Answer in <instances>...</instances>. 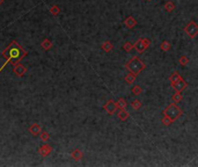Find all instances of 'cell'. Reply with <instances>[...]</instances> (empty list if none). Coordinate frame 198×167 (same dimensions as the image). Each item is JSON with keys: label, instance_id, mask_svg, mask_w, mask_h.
Instances as JSON below:
<instances>
[{"label": "cell", "instance_id": "10", "mask_svg": "<svg viewBox=\"0 0 198 167\" xmlns=\"http://www.w3.org/2000/svg\"><path fill=\"white\" fill-rule=\"evenodd\" d=\"M29 132L33 136H38L41 132H42V129H41V125H39L38 123H33L29 127Z\"/></svg>", "mask_w": 198, "mask_h": 167}, {"label": "cell", "instance_id": "26", "mask_svg": "<svg viewBox=\"0 0 198 167\" xmlns=\"http://www.w3.org/2000/svg\"><path fill=\"white\" fill-rule=\"evenodd\" d=\"M39 138H41V140H43V142H46V140H49V138H50V135H49L46 131H42V132L39 134Z\"/></svg>", "mask_w": 198, "mask_h": 167}, {"label": "cell", "instance_id": "30", "mask_svg": "<svg viewBox=\"0 0 198 167\" xmlns=\"http://www.w3.org/2000/svg\"><path fill=\"white\" fill-rule=\"evenodd\" d=\"M148 1H151V0H148Z\"/></svg>", "mask_w": 198, "mask_h": 167}, {"label": "cell", "instance_id": "19", "mask_svg": "<svg viewBox=\"0 0 198 167\" xmlns=\"http://www.w3.org/2000/svg\"><path fill=\"white\" fill-rule=\"evenodd\" d=\"M174 10H175V4L173 1H167V2L164 4V10H166V12L170 13V12H173Z\"/></svg>", "mask_w": 198, "mask_h": 167}, {"label": "cell", "instance_id": "17", "mask_svg": "<svg viewBox=\"0 0 198 167\" xmlns=\"http://www.w3.org/2000/svg\"><path fill=\"white\" fill-rule=\"evenodd\" d=\"M172 100H173V102H175V103H180L181 101L183 100V96L181 94V92H175V94L172 96Z\"/></svg>", "mask_w": 198, "mask_h": 167}, {"label": "cell", "instance_id": "15", "mask_svg": "<svg viewBox=\"0 0 198 167\" xmlns=\"http://www.w3.org/2000/svg\"><path fill=\"white\" fill-rule=\"evenodd\" d=\"M101 48H102V50H103L104 52H110L111 50L114 49V45L111 44V42H109V41H106L104 43H102Z\"/></svg>", "mask_w": 198, "mask_h": 167}, {"label": "cell", "instance_id": "18", "mask_svg": "<svg viewBox=\"0 0 198 167\" xmlns=\"http://www.w3.org/2000/svg\"><path fill=\"white\" fill-rule=\"evenodd\" d=\"M41 45H42V48H43L44 50H50V49L52 48V42H51L49 38H45L43 42L41 43Z\"/></svg>", "mask_w": 198, "mask_h": 167}, {"label": "cell", "instance_id": "4", "mask_svg": "<svg viewBox=\"0 0 198 167\" xmlns=\"http://www.w3.org/2000/svg\"><path fill=\"white\" fill-rule=\"evenodd\" d=\"M151 41L148 38H139L135 44H133V49L138 53H143L146 49L150 47Z\"/></svg>", "mask_w": 198, "mask_h": 167}, {"label": "cell", "instance_id": "16", "mask_svg": "<svg viewBox=\"0 0 198 167\" xmlns=\"http://www.w3.org/2000/svg\"><path fill=\"white\" fill-rule=\"evenodd\" d=\"M135 78H137V76L135 74H133V73H129V74H126L125 78H124V80H125V82H127V84H130V85H132L133 82L135 81Z\"/></svg>", "mask_w": 198, "mask_h": 167}, {"label": "cell", "instance_id": "7", "mask_svg": "<svg viewBox=\"0 0 198 167\" xmlns=\"http://www.w3.org/2000/svg\"><path fill=\"white\" fill-rule=\"evenodd\" d=\"M13 72H14V74H16L18 77H23L24 74H26V72H27V67L24 66V65H22V64H20V63H18V64H15V65H13Z\"/></svg>", "mask_w": 198, "mask_h": 167}, {"label": "cell", "instance_id": "13", "mask_svg": "<svg viewBox=\"0 0 198 167\" xmlns=\"http://www.w3.org/2000/svg\"><path fill=\"white\" fill-rule=\"evenodd\" d=\"M182 79V77H181V74H180L179 72H173L170 76H169V82H170V85L173 86L174 84H176L179 80H181Z\"/></svg>", "mask_w": 198, "mask_h": 167}, {"label": "cell", "instance_id": "11", "mask_svg": "<svg viewBox=\"0 0 198 167\" xmlns=\"http://www.w3.org/2000/svg\"><path fill=\"white\" fill-rule=\"evenodd\" d=\"M117 117H118V119L122 121V122H125L126 119L130 117V114L126 111L125 108H123V109L118 110V113H117Z\"/></svg>", "mask_w": 198, "mask_h": 167}, {"label": "cell", "instance_id": "12", "mask_svg": "<svg viewBox=\"0 0 198 167\" xmlns=\"http://www.w3.org/2000/svg\"><path fill=\"white\" fill-rule=\"evenodd\" d=\"M124 24H125L129 29H132L133 27L137 26V20H135L133 16H127V18L124 20Z\"/></svg>", "mask_w": 198, "mask_h": 167}, {"label": "cell", "instance_id": "8", "mask_svg": "<svg viewBox=\"0 0 198 167\" xmlns=\"http://www.w3.org/2000/svg\"><path fill=\"white\" fill-rule=\"evenodd\" d=\"M172 87L175 90V92H182L188 87V84H187V81L184 80V79H181V80H179L176 84H174Z\"/></svg>", "mask_w": 198, "mask_h": 167}, {"label": "cell", "instance_id": "2", "mask_svg": "<svg viewBox=\"0 0 198 167\" xmlns=\"http://www.w3.org/2000/svg\"><path fill=\"white\" fill-rule=\"evenodd\" d=\"M125 69L129 72L133 73L135 76H138L141 73V71H144L146 69V65L141 62V59L139 57H132L131 59L127 61V63L125 64Z\"/></svg>", "mask_w": 198, "mask_h": 167}, {"label": "cell", "instance_id": "20", "mask_svg": "<svg viewBox=\"0 0 198 167\" xmlns=\"http://www.w3.org/2000/svg\"><path fill=\"white\" fill-rule=\"evenodd\" d=\"M175 121L173 119H170V117H168V116H166V115H164V117H162V119H161V123L164 124V125H170V124H173Z\"/></svg>", "mask_w": 198, "mask_h": 167}, {"label": "cell", "instance_id": "27", "mask_svg": "<svg viewBox=\"0 0 198 167\" xmlns=\"http://www.w3.org/2000/svg\"><path fill=\"white\" fill-rule=\"evenodd\" d=\"M50 13H51L52 15H58L59 13H60V8H59L57 5L52 6V7L50 8Z\"/></svg>", "mask_w": 198, "mask_h": 167}, {"label": "cell", "instance_id": "23", "mask_svg": "<svg viewBox=\"0 0 198 167\" xmlns=\"http://www.w3.org/2000/svg\"><path fill=\"white\" fill-rule=\"evenodd\" d=\"M117 106H118V108H119V109H123V108H126V106H127V102H126L125 99H123V98H119V99L117 100Z\"/></svg>", "mask_w": 198, "mask_h": 167}, {"label": "cell", "instance_id": "1", "mask_svg": "<svg viewBox=\"0 0 198 167\" xmlns=\"http://www.w3.org/2000/svg\"><path fill=\"white\" fill-rule=\"evenodd\" d=\"M26 55H27V51L16 41H12L10 45L2 52V56L6 58V62L4 63L2 66L0 67V72L2 71V69L7 65V63H12L13 65H15V64L21 62L23 57H26Z\"/></svg>", "mask_w": 198, "mask_h": 167}, {"label": "cell", "instance_id": "14", "mask_svg": "<svg viewBox=\"0 0 198 167\" xmlns=\"http://www.w3.org/2000/svg\"><path fill=\"white\" fill-rule=\"evenodd\" d=\"M82 152L79 150V148H75V150H73L72 153H71V157H72V159L74 160V161H80L82 159Z\"/></svg>", "mask_w": 198, "mask_h": 167}, {"label": "cell", "instance_id": "24", "mask_svg": "<svg viewBox=\"0 0 198 167\" xmlns=\"http://www.w3.org/2000/svg\"><path fill=\"white\" fill-rule=\"evenodd\" d=\"M141 92H143V90H141V87L138 86V85H135V86L132 87V94H133V95H140Z\"/></svg>", "mask_w": 198, "mask_h": 167}, {"label": "cell", "instance_id": "5", "mask_svg": "<svg viewBox=\"0 0 198 167\" xmlns=\"http://www.w3.org/2000/svg\"><path fill=\"white\" fill-rule=\"evenodd\" d=\"M184 31L190 38H195L198 35V24L195 21H190L185 27H184Z\"/></svg>", "mask_w": 198, "mask_h": 167}, {"label": "cell", "instance_id": "9", "mask_svg": "<svg viewBox=\"0 0 198 167\" xmlns=\"http://www.w3.org/2000/svg\"><path fill=\"white\" fill-rule=\"evenodd\" d=\"M51 151H52V148H51L50 145H48V144H44V145H42V146L39 148V150H38L41 157H43V158L48 157L49 154L51 153Z\"/></svg>", "mask_w": 198, "mask_h": 167}, {"label": "cell", "instance_id": "29", "mask_svg": "<svg viewBox=\"0 0 198 167\" xmlns=\"http://www.w3.org/2000/svg\"><path fill=\"white\" fill-rule=\"evenodd\" d=\"M5 0H0V5H2V2H4Z\"/></svg>", "mask_w": 198, "mask_h": 167}, {"label": "cell", "instance_id": "28", "mask_svg": "<svg viewBox=\"0 0 198 167\" xmlns=\"http://www.w3.org/2000/svg\"><path fill=\"white\" fill-rule=\"evenodd\" d=\"M123 49H124V51H126V52H130L131 50L133 49V44L130 43V42H126V43L123 45Z\"/></svg>", "mask_w": 198, "mask_h": 167}, {"label": "cell", "instance_id": "22", "mask_svg": "<svg viewBox=\"0 0 198 167\" xmlns=\"http://www.w3.org/2000/svg\"><path fill=\"white\" fill-rule=\"evenodd\" d=\"M160 49H161L162 51H169V50L172 49V45H170V43H169V42H167V41H164L162 43L160 44Z\"/></svg>", "mask_w": 198, "mask_h": 167}, {"label": "cell", "instance_id": "3", "mask_svg": "<svg viewBox=\"0 0 198 167\" xmlns=\"http://www.w3.org/2000/svg\"><path fill=\"white\" fill-rule=\"evenodd\" d=\"M162 115H166V116H168L170 119H173L174 121L176 119H179L182 115H183V110L179 108L176 103H169L164 110H162Z\"/></svg>", "mask_w": 198, "mask_h": 167}, {"label": "cell", "instance_id": "31", "mask_svg": "<svg viewBox=\"0 0 198 167\" xmlns=\"http://www.w3.org/2000/svg\"><path fill=\"white\" fill-rule=\"evenodd\" d=\"M197 114H198V113H197Z\"/></svg>", "mask_w": 198, "mask_h": 167}, {"label": "cell", "instance_id": "25", "mask_svg": "<svg viewBox=\"0 0 198 167\" xmlns=\"http://www.w3.org/2000/svg\"><path fill=\"white\" fill-rule=\"evenodd\" d=\"M179 63L182 65V66H187V65H188V63H189V58L183 55V56H181V57H180Z\"/></svg>", "mask_w": 198, "mask_h": 167}, {"label": "cell", "instance_id": "21", "mask_svg": "<svg viewBox=\"0 0 198 167\" xmlns=\"http://www.w3.org/2000/svg\"><path fill=\"white\" fill-rule=\"evenodd\" d=\"M130 105H131V107H132V109L139 110L140 108H141V101L138 100V99H135V100H133L131 102Z\"/></svg>", "mask_w": 198, "mask_h": 167}, {"label": "cell", "instance_id": "6", "mask_svg": "<svg viewBox=\"0 0 198 167\" xmlns=\"http://www.w3.org/2000/svg\"><path fill=\"white\" fill-rule=\"evenodd\" d=\"M103 109L108 115H114L118 109V106H117V101L114 100H108L103 106Z\"/></svg>", "mask_w": 198, "mask_h": 167}]
</instances>
